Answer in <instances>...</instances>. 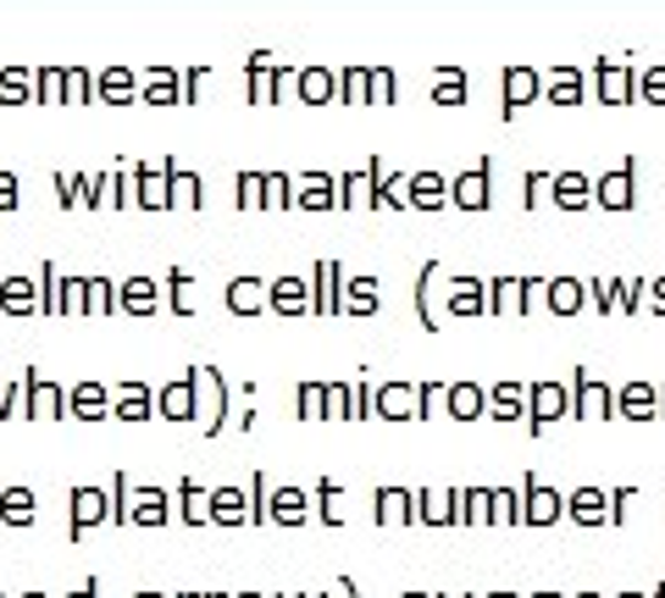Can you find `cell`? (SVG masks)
Instances as JSON below:
<instances>
[{
  "label": "cell",
  "instance_id": "obj_1",
  "mask_svg": "<svg viewBox=\"0 0 665 598\" xmlns=\"http://www.w3.org/2000/svg\"><path fill=\"white\" fill-rule=\"evenodd\" d=\"M106 521H112V493H106V487H89V482H84V487L67 493V537H73V543H84V537H89L95 526H106Z\"/></svg>",
  "mask_w": 665,
  "mask_h": 598
},
{
  "label": "cell",
  "instance_id": "obj_2",
  "mask_svg": "<svg viewBox=\"0 0 665 598\" xmlns=\"http://www.w3.org/2000/svg\"><path fill=\"white\" fill-rule=\"evenodd\" d=\"M156 416H161V421H200V371L167 382V388L156 394Z\"/></svg>",
  "mask_w": 665,
  "mask_h": 598
},
{
  "label": "cell",
  "instance_id": "obj_3",
  "mask_svg": "<svg viewBox=\"0 0 665 598\" xmlns=\"http://www.w3.org/2000/svg\"><path fill=\"white\" fill-rule=\"evenodd\" d=\"M527 427H532V438H543L560 416H571V388H560V382H538L532 394H527Z\"/></svg>",
  "mask_w": 665,
  "mask_h": 598
},
{
  "label": "cell",
  "instance_id": "obj_4",
  "mask_svg": "<svg viewBox=\"0 0 665 598\" xmlns=\"http://www.w3.org/2000/svg\"><path fill=\"white\" fill-rule=\"evenodd\" d=\"M566 515V493H555L549 482L527 476L521 482V526H555Z\"/></svg>",
  "mask_w": 665,
  "mask_h": 598
},
{
  "label": "cell",
  "instance_id": "obj_5",
  "mask_svg": "<svg viewBox=\"0 0 665 598\" xmlns=\"http://www.w3.org/2000/svg\"><path fill=\"white\" fill-rule=\"evenodd\" d=\"M372 521L383 526V532H394V526H416V493L411 487H378L372 493Z\"/></svg>",
  "mask_w": 665,
  "mask_h": 598
},
{
  "label": "cell",
  "instance_id": "obj_6",
  "mask_svg": "<svg viewBox=\"0 0 665 598\" xmlns=\"http://www.w3.org/2000/svg\"><path fill=\"white\" fill-rule=\"evenodd\" d=\"M23 416L29 421H62L67 416V394L56 382H40L34 371L23 377Z\"/></svg>",
  "mask_w": 665,
  "mask_h": 598
},
{
  "label": "cell",
  "instance_id": "obj_7",
  "mask_svg": "<svg viewBox=\"0 0 665 598\" xmlns=\"http://www.w3.org/2000/svg\"><path fill=\"white\" fill-rule=\"evenodd\" d=\"M571 416H582V421H610L615 416V394L604 388V382H593V377H577V388H571Z\"/></svg>",
  "mask_w": 665,
  "mask_h": 598
},
{
  "label": "cell",
  "instance_id": "obj_8",
  "mask_svg": "<svg viewBox=\"0 0 665 598\" xmlns=\"http://www.w3.org/2000/svg\"><path fill=\"white\" fill-rule=\"evenodd\" d=\"M167 521H172V499H167V487H134L128 526H167Z\"/></svg>",
  "mask_w": 665,
  "mask_h": 598
},
{
  "label": "cell",
  "instance_id": "obj_9",
  "mask_svg": "<svg viewBox=\"0 0 665 598\" xmlns=\"http://www.w3.org/2000/svg\"><path fill=\"white\" fill-rule=\"evenodd\" d=\"M266 515H272V526H305L310 521V493L305 487H272Z\"/></svg>",
  "mask_w": 665,
  "mask_h": 598
},
{
  "label": "cell",
  "instance_id": "obj_10",
  "mask_svg": "<svg viewBox=\"0 0 665 598\" xmlns=\"http://www.w3.org/2000/svg\"><path fill=\"white\" fill-rule=\"evenodd\" d=\"M40 521V499H34V487H7L0 493V526H12V532H23V526H34Z\"/></svg>",
  "mask_w": 665,
  "mask_h": 598
},
{
  "label": "cell",
  "instance_id": "obj_11",
  "mask_svg": "<svg viewBox=\"0 0 665 598\" xmlns=\"http://www.w3.org/2000/svg\"><path fill=\"white\" fill-rule=\"evenodd\" d=\"M194 371H200V388H205V421H200V432L217 438L228 427V388H222V377L211 366H194Z\"/></svg>",
  "mask_w": 665,
  "mask_h": 598
},
{
  "label": "cell",
  "instance_id": "obj_12",
  "mask_svg": "<svg viewBox=\"0 0 665 598\" xmlns=\"http://www.w3.org/2000/svg\"><path fill=\"white\" fill-rule=\"evenodd\" d=\"M211 526H250V493L244 487H211Z\"/></svg>",
  "mask_w": 665,
  "mask_h": 598
},
{
  "label": "cell",
  "instance_id": "obj_13",
  "mask_svg": "<svg viewBox=\"0 0 665 598\" xmlns=\"http://www.w3.org/2000/svg\"><path fill=\"white\" fill-rule=\"evenodd\" d=\"M566 515H571L577 526H610V493H604V487H577V493L566 499Z\"/></svg>",
  "mask_w": 665,
  "mask_h": 598
},
{
  "label": "cell",
  "instance_id": "obj_14",
  "mask_svg": "<svg viewBox=\"0 0 665 598\" xmlns=\"http://www.w3.org/2000/svg\"><path fill=\"white\" fill-rule=\"evenodd\" d=\"M372 416H383V421H416V388H405V382L378 388L372 394Z\"/></svg>",
  "mask_w": 665,
  "mask_h": 598
},
{
  "label": "cell",
  "instance_id": "obj_15",
  "mask_svg": "<svg viewBox=\"0 0 665 598\" xmlns=\"http://www.w3.org/2000/svg\"><path fill=\"white\" fill-rule=\"evenodd\" d=\"M416 521L422 526H461V487L455 493H416Z\"/></svg>",
  "mask_w": 665,
  "mask_h": 598
},
{
  "label": "cell",
  "instance_id": "obj_16",
  "mask_svg": "<svg viewBox=\"0 0 665 598\" xmlns=\"http://www.w3.org/2000/svg\"><path fill=\"white\" fill-rule=\"evenodd\" d=\"M67 416H78V421H106V416H112V394H106L101 382H78V388L67 394Z\"/></svg>",
  "mask_w": 665,
  "mask_h": 598
},
{
  "label": "cell",
  "instance_id": "obj_17",
  "mask_svg": "<svg viewBox=\"0 0 665 598\" xmlns=\"http://www.w3.org/2000/svg\"><path fill=\"white\" fill-rule=\"evenodd\" d=\"M112 416L139 427V421H150V416H156V394H150L145 382H128V388H117V399H112Z\"/></svg>",
  "mask_w": 665,
  "mask_h": 598
},
{
  "label": "cell",
  "instance_id": "obj_18",
  "mask_svg": "<svg viewBox=\"0 0 665 598\" xmlns=\"http://www.w3.org/2000/svg\"><path fill=\"white\" fill-rule=\"evenodd\" d=\"M178 521L183 526H211V487H200L194 476L178 482Z\"/></svg>",
  "mask_w": 665,
  "mask_h": 598
},
{
  "label": "cell",
  "instance_id": "obj_19",
  "mask_svg": "<svg viewBox=\"0 0 665 598\" xmlns=\"http://www.w3.org/2000/svg\"><path fill=\"white\" fill-rule=\"evenodd\" d=\"M615 405H621L615 416H626V421H654V416H659V394H654L648 382H626Z\"/></svg>",
  "mask_w": 665,
  "mask_h": 598
},
{
  "label": "cell",
  "instance_id": "obj_20",
  "mask_svg": "<svg viewBox=\"0 0 665 598\" xmlns=\"http://www.w3.org/2000/svg\"><path fill=\"white\" fill-rule=\"evenodd\" d=\"M488 416L494 421H527V388L521 382H499L494 399H488Z\"/></svg>",
  "mask_w": 665,
  "mask_h": 598
},
{
  "label": "cell",
  "instance_id": "obj_21",
  "mask_svg": "<svg viewBox=\"0 0 665 598\" xmlns=\"http://www.w3.org/2000/svg\"><path fill=\"white\" fill-rule=\"evenodd\" d=\"M316 515H321V526H345V521H350V510H345V487L332 482V476L316 482Z\"/></svg>",
  "mask_w": 665,
  "mask_h": 598
},
{
  "label": "cell",
  "instance_id": "obj_22",
  "mask_svg": "<svg viewBox=\"0 0 665 598\" xmlns=\"http://www.w3.org/2000/svg\"><path fill=\"white\" fill-rule=\"evenodd\" d=\"M450 416H455V421L488 416V394H483L477 382H455V388H450Z\"/></svg>",
  "mask_w": 665,
  "mask_h": 598
},
{
  "label": "cell",
  "instance_id": "obj_23",
  "mask_svg": "<svg viewBox=\"0 0 665 598\" xmlns=\"http://www.w3.org/2000/svg\"><path fill=\"white\" fill-rule=\"evenodd\" d=\"M494 521V487H461V526Z\"/></svg>",
  "mask_w": 665,
  "mask_h": 598
},
{
  "label": "cell",
  "instance_id": "obj_24",
  "mask_svg": "<svg viewBox=\"0 0 665 598\" xmlns=\"http://www.w3.org/2000/svg\"><path fill=\"white\" fill-rule=\"evenodd\" d=\"M294 405H299V410H294L299 421H327V388H321V382H305Z\"/></svg>",
  "mask_w": 665,
  "mask_h": 598
},
{
  "label": "cell",
  "instance_id": "obj_25",
  "mask_svg": "<svg viewBox=\"0 0 665 598\" xmlns=\"http://www.w3.org/2000/svg\"><path fill=\"white\" fill-rule=\"evenodd\" d=\"M494 521L521 526V487H494Z\"/></svg>",
  "mask_w": 665,
  "mask_h": 598
},
{
  "label": "cell",
  "instance_id": "obj_26",
  "mask_svg": "<svg viewBox=\"0 0 665 598\" xmlns=\"http://www.w3.org/2000/svg\"><path fill=\"white\" fill-rule=\"evenodd\" d=\"M128 504H134V482H128V471H117L112 476V526H128Z\"/></svg>",
  "mask_w": 665,
  "mask_h": 598
},
{
  "label": "cell",
  "instance_id": "obj_27",
  "mask_svg": "<svg viewBox=\"0 0 665 598\" xmlns=\"http://www.w3.org/2000/svg\"><path fill=\"white\" fill-rule=\"evenodd\" d=\"M327 421H356V394L345 382L327 388Z\"/></svg>",
  "mask_w": 665,
  "mask_h": 598
},
{
  "label": "cell",
  "instance_id": "obj_28",
  "mask_svg": "<svg viewBox=\"0 0 665 598\" xmlns=\"http://www.w3.org/2000/svg\"><path fill=\"white\" fill-rule=\"evenodd\" d=\"M266 499H272L266 471H255V476H250V526H266V521H272V515H266Z\"/></svg>",
  "mask_w": 665,
  "mask_h": 598
},
{
  "label": "cell",
  "instance_id": "obj_29",
  "mask_svg": "<svg viewBox=\"0 0 665 598\" xmlns=\"http://www.w3.org/2000/svg\"><path fill=\"white\" fill-rule=\"evenodd\" d=\"M439 405H450V394H444L439 382H428V388H416V421H422V416H439Z\"/></svg>",
  "mask_w": 665,
  "mask_h": 598
},
{
  "label": "cell",
  "instance_id": "obj_30",
  "mask_svg": "<svg viewBox=\"0 0 665 598\" xmlns=\"http://www.w3.org/2000/svg\"><path fill=\"white\" fill-rule=\"evenodd\" d=\"M632 499H637L632 487H615V493H610V521H615V526L626 521V510H632Z\"/></svg>",
  "mask_w": 665,
  "mask_h": 598
},
{
  "label": "cell",
  "instance_id": "obj_31",
  "mask_svg": "<svg viewBox=\"0 0 665 598\" xmlns=\"http://www.w3.org/2000/svg\"><path fill=\"white\" fill-rule=\"evenodd\" d=\"M18 405H23V388H0V421H7V416H23Z\"/></svg>",
  "mask_w": 665,
  "mask_h": 598
},
{
  "label": "cell",
  "instance_id": "obj_32",
  "mask_svg": "<svg viewBox=\"0 0 665 598\" xmlns=\"http://www.w3.org/2000/svg\"><path fill=\"white\" fill-rule=\"evenodd\" d=\"M255 305H261V294H255L250 283H239V288H233V311H255Z\"/></svg>",
  "mask_w": 665,
  "mask_h": 598
},
{
  "label": "cell",
  "instance_id": "obj_33",
  "mask_svg": "<svg viewBox=\"0 0 665 598\" xmlns=\"http://www.w3.org/2000/svg\"><path fill=\"white\" fill-rule=\"evenodd\" d=\"M577 305H582V294H577L571 283H560V288H555V311H577Z\"/></svg>",
  "mask_w": 665,
  "mask_h": 598
},
{
  "label": "cell",
  "instance_id": "obj_34",
  "mask_svg": "<svg viewBox=\"0 0 665 598\" xmlns=\"http://www.w3.org/2000/svg\"><path fill=\"white\" fill-rule=\"evenodd\" d=\"M7 311H29V288H23V283L7 288Z\"/></svg>",
  "mask_w": 665,
  "mask_h": 598
},
{
  "label": "cell",
  "instance_id": "obj_35",
  "mask_svg": "<svg viewBox=\"0 0 665 598\" xmlns=\"http://www.w3.org/2000/svg\"><path fill=\"white\" fill-rule=\"evenodd\" d=\"M128 311H150V288H145V283L128 288Z\"/></svg>",
  "mask_w": 665,
  "mask_h": 598
},
{
  "label": "cell",
  "instance_id": "obj_36",
  "mask_svg": "<svg viewBox=\"0 0 665 598\" xmlns=\"http://www.w3.org/2000/svg\"><path fill=\"white\" fill-rule=\"evenodd\" d=\"M372 394H378V388H356V421L372 416Z\"/></svg>",
  "mask_w": 665,
  "mask_h": 598
},
{
  "label": "cell",
  "instance_id": "obj_37",
  "mask_svg": "<svg viewBox=\"0 0 665 598\" xmlns=\"http://www.w3.org/2000/svg\"><path fill=\"white\" fill-rule=\"evenodd\" d=\"M604 200H615V206H626V183H621V178H610V183H604Z\"/></svg>",
  "mask_w": 665,
  "mask_h": 598
},
{
  "label": "cell",
  "instance_id": "obj_38",
  "mask_svg": "<svg viewBox=\"0 0 665 598\" xmlns=\"http://www.w3.org/2000/svg\"><path fill=\"white\" fill-rule=\"evenodd\" d=\"M277 305H283V311H299V288H294V283H288V288H277Z\"/></svg>",
  "mask_w": 665,
  "mask_h": 598
},
{
  "label": "cell",
  "instance_id": "obj_39",
  "mask_svg": "<svg viewBox=\"0 0 665 598\" xmlns=\"http://www.w3.org/2000/svg\"><path fill=\"white\" fill-rule=\"evenodd\" d=\"M350 311H372V288H367V283L350 294Z\"/></svg>",
  "mask_w": 665,
  "mask_h": 598
},
{
  "label": "cell",
  "instance_id": "obj_40",
  "mask_svg": "<svg viewBox=\"0 0 665 598\" xmlns=\"http://www.w3.org/2000/svg\"><path fill=\"white\" fill-rule=\"evenodd\" d=\"M67 598H101V581H84V587H73Z\"/></svg>",
  "mask_w": 665,
  "mask_h": 598
},
{
  "label": "cell",
  "instance_id": "obj_41",
  "mask_svg": "<svg viewBox=\"0 0 665 598\" xmlns=\"http://www.w3.org/2000/svg\"><path fill=\"white\" fill-rule=\"evenodd\" d=\"M178 598H222L217 587H189V592H178Z\"/></svg>",
  "mask_w": 665,
  "mask_h": 598
},
{
  "label": "cell",
  "instance_id": "obj_42",
  "mask_svg": "<svg viewBox=\"0 0 665 598\" xmlns=\"http://www.w3.org/2000/svg\"><path fill=\"white\" fill-rule=\"evenodd\" d=\"M134 598H167V592H161V587H139Z\"/></svg>",
  "mask_w": 665,
  "mask_h": 598
},
{
  "label": "cell",
  "instance_id": "obj_43",
  "mask_svg": "<svg viewBox=\"0 0 665 598\" xmlns=\"http://www.w3.org/2000/svg\"><path fill=\"white\" fill-rule=\"evenodd\" d=\"M400 598H433V592H422V587H405V592H400Z\"/></svg>",
  "mask_w": 665,
  "mask_h": 598
},
{
  "label": "cell",
  "instance_id": "obj_44",
  "mask_svg": "<svg viewBox=\"0 0 665 598\" xmlns=\"http://www.w3.org/2000/svg\"><path fill=\"white\" fill-rule=\"evenodd\" d=\"M433 598H477V592H466V587H461V592H433Z\"/></svg>",
  "mask_w": 665,
  "mask_h": 598
},
{
  "label": "cell",
  "instance_id": "obj_45",
  "mask_svg": "<svg viewBox=\"0 0 665 598\" xmlns=\"http://www.w3.org/2000/svg\"><path fill=\"white\" fill-rule=\"evenodd\" d=\"M18 598H51V592H40V587H23V592H18Z\"/></svg>",
  "mask_w": 665,
  "mask_h": 598
},
{
  "label": "cell",
  "instance_id": "obj_46",
  "mask_svg": "<svg viewBox=\"0 0 665 598\" xmlns=\"http://www.w3.org/2000/svg\"><path fill=\"white\" fill-rule=\"evenodd\" d=\"M654 305H659V311H665V283H659V294H654Z\"/></svg>",
  "mask_w": 665,
  "mask_h": 598
},
{
  "label": "cell",
  "instance_id": "obj_47",
  "mask_svg": "<svg viewBox=\"0 0 665 598\" xmlns=\"http://www.w3.org/2000/svg\"><path fill=\"white\" fill-rule=\"evenodd\" d=\"M571 598H599V592H593V587H582V592H571Z\"/></svg>",
  "mask_w": 665,
  "mask_h": 598
},
{
  "label": "cell",
  "instance_id": "obj_48",
  "mask_svg": "<svg viewBox=\"0 0 665 598\" xmlns=\"http://www.w3.org/2000/svg\"><path fill=\"white\" fill-rule=\"evenodd\" d=\"M477 598H516V592H477Z\"/></svg>",
  "mask_w": 665,
  "mask_h": 598
},
{
  "label": "cell",
  "instance_id": "obj_49",
  "mask_svg": "<svg viewBox=\"0 0 665 598\" xmlns=\"http://www.w3.org/2000/svg\"><path fill=\"white\" fill-rule=\"evenodd\" d=\"M277 598H310V592H277Z\"/></svg>",
  "mask_w": 665,
  "mask_h": 598
},
{
  "label": "cell",
  "instance_id": "obj_50",
  "mask_svg": "<svg viewBox=\"0 0 665 598\" xmlns=\"http://www.w3.org/2000/svg\"><path fill=\"white\" fill-rule=\"evenodd\" d=\"M233 598H266V592H233Z\"/></svg>",
  "mask_w": 665,
  "mask_h": 598
},
{
  "label": "cell",
  "instance_id": "obj_51",
  "mask_svg": "<svg viewBox=\"0 0 665 598\" xmlns=\"http://www.w3.org/2000/svg\"><path fill=\"white\" fill-rule=\"evenodd\" d=\"M615 598H643V592H615Z\"/></svg>",
  "mask_w": 665,
  "mask_h": 598
},
{
  "label": "cell",
  "instance_id": "obj_52",
  "mask_svg": "<svg viewBox=\"0 0 665 598\" xmlns=\"http://www.w3.org/2000/svg\"><path fill=\"white\" fill-rule=\"evenodd\" d=\"M532 598H560V592H532Z\"/></svg>",
  "mask_w": 665,
  "mask_h": 598
},
{
  "label": "cell",
  "instance_id": "obj_53",
  "mask_svg": "<svg viewBox=\"0 0 665 598\" xmlns=\"http://www.w3.org/2000/svg\"><path fill=\"white\" fill-rule=\"evenodd\" d=\"M659 416H665V394H659Z\"/></svg>",
  "mask_w": 665,
  "mask_h": 598
},
{
  "label": "cell",
  "instance_id": "obj_54",
  "mask_svg": "<svg viewBox=\"0 0 665 598\" xmlns=\"http://www.w3.org/2000/svg\"><path fill=\"white\" fill-rule=\"evenodd\" d=\"M654 598H665V587H654Z\"/></svg>",
  "mask_w": 665,
  "mask_h": 598
},
{
  "label": "cell",
  "instance_id": "obj_55",
  "mask_svg": "<svg viewBox=\"0 0 665 598\" xmlns=\"http://www.w3.org/2000/svg\"><path fill=\"white\" fill-rule=\"evenodd\" d=\"M0 598H7V592H0Z\"/></svg>",
  "mask_w": 665,
  "mask_h": 598
}]
</instances>
